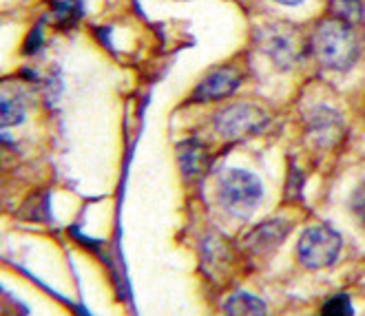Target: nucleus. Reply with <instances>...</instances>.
<instances>
[{"label":"nucleus","mask_w":365,"mask_h":316,"mask_svg":"<svg viewBox=\"0 0 365 316\" xmlns=\"http://www.w3.org/2000/svg\"><path fill=\"white\" fill-rule=\"evenodd\" d=\"M290 230V223L288 221H282V219H272V221H266L262 223L259 228H255V233L250 237L255 250L259 252H266V250H274L279 246V241L286 239Z\"/></svg>","instance_id":"6e6552de"},{"label":"nucleus","mask_w":365,"mask_h":316,"mask_svg":"<svg viewBox=\"0 0 365 316\" xmlns=\"http://www.w3.org/2000/svg\"><path fill=\"white\" fill-rule=\"evenodd\" d=\"M354 307L348 294H336V297L328 299L326 305L321 307V316H352Z\"/></svg>","instance_id":"4468645a"},{"label":"nucleus","mask_w":365,"mask_h":316,"mask_svg":"<svg viewBox=\"0 0 365 316\" xmlns=\"http://www.w3.org/2000/svg\"><path fill=\"white\" fill-rule=\"evenodd\" d=\"M312 53L321 67L348 71L359 60V40L352 25L343 20H324L312 36Z\"/></svg>","instance_id":"f257e3e1"},{"label":"nucleus","mask_w":365,"mask_h":316,"mask_svg":"<svg viewBox=\"0 0 365 316\" xmlns=\"http://www.w3.org/2000/svg\"><path fill=\"white\" fill-rule=\"evenodd\" d=\"M226 316H268L264 301H259L252 294L240 292L226 301Z\"/></svg>","instance_id":"1a4fd4ad"},{"label":"nucleus","mask_w":365,"mask_h":316,"mask_svg":"<svg viewBox=\"0 0 365 316\" xmlns=\"http://www.w3.org/2000/svg\"><path fill=\"white\" fill-rule=\"evenodd\" d=\"M82 16V5L78 0H67V3H56L53 5V25L58 29H69L73 27Z\"/></svg>","instance_id":"9b49d317"},{"label":"nucleus","mask_w":365,"mask_h":316,"mask_svg":"<svg viewBox=\"0 0 365 316\" xmlns=\"http://www.w3.org/2000/svg\"><path fill=\"white\" fill-rule=\"evenodd\" d=\"M330 9H332L336 20H343V23H348V25L359 23V20L363 18L361 0H332Z\"/></svg>","instance_id":"f8f14e48"},{"label":"nucleus","mask_w":365,"mask_h":316,"mask_svg":"<svg viewBox=\"0 0 365 316\" xmlns=\"http://www.w3.org/2000/svg\"><path fill=\"white\" fill-rule=\"evenodd\" d=\"M336 129H341L339 124V115L330 109H319L314 111V115L310 117V131L317 135V139L326 142L328 135L334 137L336 135Z\"/></svg>","instance_id":"9d476101"},{"label":"nucleus","mask_w":365,"mask_h":316,"mask_svg":"<svg viewBox=\"0 0 365 316\" xmlns=\"http://www.w3.org/2000/svg\"><path fill=\"white\" fill-rule=\"evenodd\" d=\"M40 45H42V31H40V27H36V29L29 33V38H27L25 53H27V56H29V53H34Z\"/></svg>","instance_id":"dca6fc26"},{"label":"nucleus","mask_w":365,"mask_h":316,"mask_svg":"<svg viewBox=\"0 0 365 316\" xmlns=\"http://www.w3.org/2000/svg\"><path fill=\"white\" fill-rule=\"evenodd\" d=\"M240 84H242V75L237 69L235 67H217L197 84L190 100H195V102L224 100V98H228L237 91Z\"/></svg>","instance_id":"423d86ee"},{"label":"nucleus","mask_w":365,"mask_h":316,"mask_svg":"<svg viewBox=\"0 0 365 316\" xmlns=\"http://www.w3.org/2000/svg\"><path fill=\"white\" fill-rule=\"evenodd\" d=\"M352 210H354V215L365 223V184L359 188V191L354 193V197H352Z\"/></svg>","instance_id":"2eb2a0df"},{"label":"nucleus","mask_w":365,"mask_h":316,"mask_svg":"<svg viewBox=\"0 0 365 316\" xmlns=\"http://www.w3.org/2000/svg\"><path fill=\"white\" fill-rule=\"evenodd\" d=\"M341 252V237L328 226H312L297 243V257L306 268L319 270L336 261Z\"/></svg>","instance_id":"7ed1b4c3"},{"label":"nucleus","mask_w":365,"mask_h":316,"mask_svg":"<svg viewBox=\"0 0 365 316\" xmlns=\"http://www.w3.org/2000/svg\"><path fill=\"white\" fill-rule=\"evenodd\" d=\"M257 38H259L262 49L268 53V58L282 69H290L304 58V49H306L304 38L292 25H284V23L268 25L264 29V36Z\"/></svg>","instance_id":"20e7f679"},{"label":"nucleus","mask_w":365,"mask_h":316,"mask_svg":"<svg viewBox=\"0 0 365 316\" xmlns=\"http://www.w3.org/2000/svg\"><path fill=\"white\" fill-rule=\"evenodd\" d=\"M268 115L255 104H235L215 115V129L224 139L237 142L266 129Z\"/></svg>","instance_id":"39448f33"},{"label":"nucleus","mask_w":365,"mask_h":316,"mask_svg":"<svg viewBox=\"0 0 365 316\" xmlns=\"http://www.w3.org/2000/svg\"><path fill=\"white\" fill-rule=\"evenodd\" d=\"M262 199V181L248 171L232 168L220 181V201L235 217H248Z\"/></svg>","instance_id":"f03ea898"},{"label":"nucleus","mask_w":365,"mask_h":316,"mask_svg":"<svg viewBox=\"0 0 365 316\" xmlns=\"http://www.w3.org/2000/svg\"><path fill=\"white\" fill-rule=\"evenodd\" d=\"M178 162H180L182 173L188 179H197L208 171L210 155H208V149L200 139H184L178 146Z\"/></svg>","instance_id":"0eeeda50"},{"label":"nucleus","mask_w":365,"mask_h":316,"mask_svg":"<svg viewBox=\"0 0 365 316\" xmlns=\"http://www.w3.org/2000/svg\"><path fill=\"white\" fill-rule=\"evenodd\" d=\"M0 115H3V124L5 126L20 124V122L25 120V107H23V102H20L18 98L3 95V102H0Z\"/></svg>","instance_id":"ddd939ff"},{"label":"nucleus","mask_w":365,"mask_h":316,"mask_svg":"<svg viewBox=\"0 0 365 316\" xmlns=\"http://www.w3.org/2000/svg\"><path fill=\"white\" fill-rule=\"evenodd\" d=\"M277 3H282V5H288V7H292V5H299L302 0H277Z\"/></svg>","instance_id":"f3484780"}]
</instances>
